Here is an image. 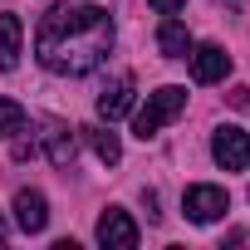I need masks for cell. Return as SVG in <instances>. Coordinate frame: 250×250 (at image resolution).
Instances as JSON below:
<instances>
[{
  "instance_id": "obj_1",
  "label": "cell",
  "mask_w": 250,
  "mask_h": 250,
  "mask_svg": "<svg viewBox=\"0 0 250 250\" xmlns=\"http://www.w3.org/2000/svg\"><path fill=\"white\" fill-rule=\"evenodd\" d=\"M113 35L118 30H113V15L103 5H93V0H54L35 30V54L49 74L79 79L108 59Z\"/></svg>"
},
{
  "instance_id": "obj_2",
  "label": "cell",
  "mask_w": 250,
  "mask_h": 250,
  "mask_svg": "<svg viewBox=\"0 0 250 250\" xmlns=\"http://www.w3.org/2000/svg\"><path fill=\"white\" fill-rule=\"evenodd\" d=\"M187 108V88H177V83H162L157 93H147V103L138 108V118H133V133L147 143V138H157L162 128H167V123L177 118Z\"/></svg>"
},
{
  "instance_id": "obj_3",
  "label": "cell",
  "mask_w": 250,
  "mask_h": 250,
  "mask_svg": "<svg viewBox=\"0 0 250 250\" xmlns=\"http://www.w3.org/2000/svg\"><path fill=\"white\" fill-rule=\"evenodd\" d=\"M211 157H216L221 172H245L250 167V133L235 128V123H221L211 133Z\"/></svg>"
},
{
  "instance_id": "obj_4",
  "label": "cell",
  "mask_w": 250,
  "mask_h": 250,
  "mask_svg": "<svg viewBox=\"0 0 250 250\" xmlns=\"http://www.w3.org/2000/svg\"><path fill=\"white\" fill-rule=\"evenodd\" d=\"M182 211H187V221H196V226H211V221H221V216L230 211V196H226V187L196 182V187H187V196H182Z\"/></svg>"
},
{
  "instance_id": "obj_5",
  "label": "cell",
  "mask_w": 250,
  "mask_h": 250,
  "mask_svg": "<svg viewBox=\"0 0 250 250\" xmlns=\"http://www.w3.org/2000/svg\"><path fill=\"white\" fill-rule=\"evenodd\" d=\"M98 245H103V250H133V245H138V221H133L128 211L108 206V211L98 216Z\"/></svg>"
},
{
  "instance_id": "obj_6",
  "label": "cell",
  "mask_w": 250,
  "mask_h": 250,
  "mask_svg": "<svg viewBox=\"0 0 250 250\" xmlns=\"http://www.w3.org/2000/svg\"><path fill=\"white\" fill-rule=\"evenodd\" d=\"M133 93H138L133 74L108 79V83H103V93H98V118H103V123H118L123 113H133Z\"/></svg>"
},
{
  "instance_id": "obj_7",
  "label": "cell",
  "mask_w": 250,
  "mask_h": 250,
  "mask_svg": "<svg viewBox=\"0 0 250 250\" xmlns=\"http://www.w3.org/2000/svg\"><path fill=\"white\" fill-rule=\"evenodd\" d=\"M230 74V54L221 44H191V79L196 83H221Z\"/></svg>"
},
{
  "instance_id": "obj_8",
  "label": "cell",
  "mask_w": 250,
  "mask_h": 250,
  "mask_svg": "<svg viewBox=\"0 0 250 250\" xmlns=\"http://www.w3.org/2000/svg\"><path fill=\"white\" fill-rule=\"evenodd\" d=\"M15 226H20L25 235H40V230L49 226V201H44V191H35V187L15 191Z\"/></svg>"
},
{
  "instance_id": "obj_9",
  "label": "cell",
  "mask_w": 250,
  "mask_h": 250,
  "mask_svg": "<svg viewBox=\"0 0 250 250\" xmlns=\"http://www.w3.org/2000/svg\"><path fill=\"white\" fill-rule=\"evenodd\" d=\"M44 152H49V162H54V167H69V162H74V152H79L74 128H64V123H49V128H44Z\"/></svg>"
},
{
  "instance_id": "obj_10",
  "label": "cell",
  "mask_w": 250,
  "mask_h": 250,
  "mask_svg": "<svg viewBox=\"0 0 250 250\" xmlns=\"http://www.w3.org/2000/svg\"><path fill=\"white\" fill-rule=\"evenodd\" d=\"M20 44H25L20 20L0 10V69H15V64H20Z\"/></svg>"
},
{
  "instance_id": "obj_11",
  "label": "cell",
  "mask_w": 250,
  "mask_h": 250,
  "mask_svg": "<svg viewBox=\"0 0 250 250\" xmlns=\"http://www.w3.org/2000/svg\"><path fill=\"white\" fill-rule=\"evenodd\" d=\"M157 49H162L167 59H187V54H191V30H187L182 20H162V30H157Z\"/></svg>"
},
{
  "instance_id": "obj_12",
  "label": "cell",
  "mask_w": 250,
  "mask_h": 250,
  "mask_svg": "<svg viewBox=\"0 0 250 250\" xmlns=\"http://www.w3.org/2000/svg\"><path fill=\"white\" fill-rule=\"evenodd\" d=\"M83 138H88V147L98 152V162H103V167H113V162L123 157V143H118V133H108V128H83Z\"/></svg>"
},
{
  "instance_id": "obj_13",
  "label": "cell",
  "mask_w": 250,
  "mask_h": 250,
  "mask_svg": "<svg viewBox=\"0 0 250 250\" xmlns=\"http://www.w3.org/2000/svg\"><path fill=\"white\" fill-rule=\"evenodd\" d=\"M15 133H25V108L15 98H0V143H10Z\"/></svg>"
},
{
  "instance_id": "obj_14",
  "label": "cell",
  "mask_w": 250,
  "mask_h": 250,
  "mask_svg": "<svg viewBox=\"0 0 250 250\" xmlns=\"http://www.w3.org/2000/svg\"><path fill=\"white\" fill-rule=\"evenodd\" d=\"M182 5H187V0H152V10H157V15H177Z\"/></svg>"
},
{
  "instance_id": "obj_15",
  "label": "cell",
  "mask_w": 250,
  "mask_h": 250,
  "mask_svg": "<svg viewBox=\"0 0 250 250\" xmlns=\"http://www.w3.org/2000/svg\"><path fill=\"white\" fill-rule=\"evenodd\" d=\"M0 240H5V226H0Z\"/></svg>"
}]
</instances>
